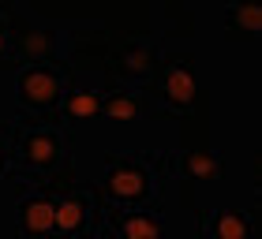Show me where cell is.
Returning <instances> with one entry per match:
<instances>
[{
  "label": "cell",
  "mask_w": 262,
  "mask_h": 239,
  "mask_svg": "<svg viewBox=\"0 0 262 239\" xmlns=\"http://www.w3.org/2000/svg\"><path fill=\"white\" fill-rule=\"evenodd\" d=\"M165 169V153L158 150H116L105 153L101 198L116 209H146L158 198V176Z\"/></svg>",
  "instance_id": "6da1fadb"
},
{
  "label": "cell",
  "mask_w": 262,
  "mask_h": 239,
  "mask_svg": "<svg viewBox=\"0 0 262 239\" xmlns=\"http://www.w3.org/2000/svg\"><path fill=\"white\" fill-rule=\"evenodd\" d=\"M68 153V131L49 119H23L11 135V164L23 179H41L53 176L64 164Z\"/></svg>",
  "instance_id": "7a4b0ae2"
},
{
  "label": "cell",
  "mask_w": 262,
  "mask_h": 239,
  "mask_svg": "<svg viewBox=\"0 0 262 239\" xmlns=\"http://www.w3.org/2000/svg\"><path fill=\"white\" fill-rule=\"evenodd\" d=\"M71 75L64 64H23L15 71V112L23 119H41L60 109Z\"/></svg>",
  "instance_id": "3957f363"
},
{
  "label": "cell",
  "mask_w": 262,
  "mask_h": 239,
  "mask_svg": "<svg viewBox=\"0 0 262 239\" xmlns=\"http://www.w3.org/2000/svg\"><path fill=\"white\" fill-rule=\"evenodd\" d=\"M146 98L158 105V112H187L199 98V79H195V56L191 53H169L161 56L158 75L150 79Z\"/></svg>",
  "instance_id": "277c9868"
},
{
  "label": "cell",
  "mask_w": 262,
  "mask_h": 239,
  "mask_svg": "<svg viewBox=\"0 0 262 239\" xmlns=\"http://www.w3.org/2000/svg\"><path fill=\"white\" fill-rule=\"evenodd\" d=\"M94 239H169V224L154 206L146 209H94Z\"/></svg>",
  "instance_id": "5b68a950"
},
{
  "label": "cell",
  "mask_w": 262,
  "mask_h": 239,
  "mask_svg": "<svg viewBox=\"0 0 262 239\" xmlns=\"http://www.w3.org/2000/svg\"><path fill=\"white\" fill-rule=\"evenodd\" d=\"M15 235L19 239H49L56 235V195L30 183L15 209Z\"/></svg>",
  "instance_id": "8992f818"
},
{
  "label": "cell",
  "mask_w": 262,
  "mask_h": 239,
  "mask_svg": "<svg viewBox=\"0 0 262 239\" xmlns=\"http://www.w3.org/2000/svg\"><path fill=\"white\" fill-rule=\"evenodd\" d=\"M158 64H161V41L158 38L131 41V45L120 49V56H116V79L131 90H142L158 75Z\"/></svg>",
  "instance_id": "52a82bcc"
},
{
  "label": "cell",
  "mask_w": 262,
  "mask_h": 239,
  "mask_svg": "<svg viewBox=\"0 0 262 239\" xmlns=\"http://www.w3.org/2000/svg\"><path fill=\"white\" fill-rule=\"evenodd\" d=\"M11 60H23V64H64L68 60V34L60 27H49V22H38L23 34V41L11 49Z\"/></svg>",
  "instance_id": "ba28073f"
},
{
  "label": "cell",
  "mask_w": 262,
  "mask_h": 239,
  "mask_svg": "<svg viewBox=\"0 0 262 239\" xmlns=\"http://www.w3.org/2000/svg\"><path fill=\"white\" fill-rule=\"evenodd\" d=\"M94 190H68L56 198V235L60 239H90L94 232Z\"/></svg>",
  "instance_id": "9c48e42d"
},
{
  "label": "cell",
  "mask_w": 262,
  "mask_h": 239,
  "mask_svg": "<svg viewBox=\"0 0 262 239\" xmlns=\"http://www.w3.org/2000/svg\"><path fill=\"white\" fill-rule=\"evenodd\" d=\"M142 116H158V105H154L142 90H131V86L105 90V98H101V119L127 124V119H142Z\"/></svg>",
  "instance_id": "30bf717a"
},
{
  "label": "cell",
  "mask_w": 262,
  "mask_h": 239,
  "mask_svg": "<svg viewBox=\"0 0 262 239\" xmlns=\"http://www.w3.org/2000/svg\"><path fill=\"white\" fill-rule=\"evenodd\" d=\"M101 98L105 86L101 82H71L64 101H60V116L68 124H82V119H98L101 116Z\"/></svg>",
  "instance_id": "8fae6325"
},
{
  "label": "cell",
  "mask_w": 262,
  "mask_h": 239,
  "mask_svg": "<svg viewBox=\"0 0 262 239\" xmlns=\"http://www.w3.org/2000/svg\"><path fill=\"white\" fill-rule=\"evenodd\" d=\"M202 232L210 239H258V224L247 209H210Z\"/></svg>",
  "instance_id": "7c38bea8"
},
{
  "label": "cell",
  "mask_w": 262,
  "mask_h": 239,
  "mask_svg": "<svg viewBox=\"0 0 262 239\" xmlns=\"http://www.w3.org/2000/svg\"><path fill=\"white\" fill-rule=\"evenodd\" d=\"M176 172L184 179H210V183H217V179L229 176V153L225 150H206V153L184 150L176 157Z\"/></svg>",
  "instance_id": "4fadbf2b"
},
{
  "label": "cell",
  "mask_w": 262,
  "mask_h": 239,
  "mask_svg": "<svg viewBox=\"0 0 262 239\" xmlns=\"http://www.w3.org/2000/svg\"><path fill=\"white\" fill-rule=\"evenodd\" d=\"M225 30L232 38H258L262 30V8L258 4H232L225 11Z\"/></svg>",
  "instance_id": "5bb4252c"
},
{
  "label": "cell",
  "mask_w": 262,
  "mask_h": 239,
  "mask_svg": "<svg viewBox=\"0 0 262 239\" xmlns=\"http://www.w3.org/2000/svg\"><path fill=\"white\" fill-rule=\"evenodd\" d=\"M11 135H15V131L8 124H0V176H4L8 164H11Z\"/></svg>",
  "instance_id": "9a60e30c"
},
{
  "label": "cell",
  "mask_w": 262,
  "mask_h": 239,
  "mask_svg": "<svg viewBox=\"0 0 262 239\" xmlns=\"http://www.w3.org/2000/svg\"><path fill=\"white\" fill-rule=\"evenodd\" d=\"M0 60L11 64V30H8V15L0 11Z\"/></svg>",
  "instance_id": "2e32d148"
}]
</instances>
